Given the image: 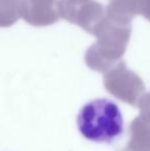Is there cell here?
Returning <instances> with one entry per match:
<instances>
[{
	"label": "cell",
	"instance_id": "obj_1",
	"mask_svg": "<svg viewBox=\"0 0 150 151\" xmlns=\"http://www.w3.org/2000/svg\"><path fill=\"white\" fill-rule=\"evenodd\" d=\"M131 33L132 24L105 16L93 33L97 40L85 52L86 65L93 70L106 73L120 62L128 47Z\"/></svg>",
	"mask_w": 150,
	"mask_h": 151
},
{
	"label": "cell",
	"instance_id": "obj_2",
	"mask_svg": "<svg viewBox=\"0 0 150 151\" xmlns=\"http://www.w3.org/2000/svg\"><path fill=\"white\" fill-rule=\"evenodd\" d=\"M79 133L98 143H111L123 133V119L119 107L108 99L86 103L77 115Z\"/></svg>",
	"mask_w": 150,
	"mask_h": 151
},
{
	"label": "cell",
	"instance_id": "obj_3",
	"mask_svg": "<svg viewBox=\"0 0 150 151\" xmlns=\"http://www.w3.org/2000/svg\"><path fill=\"white\" fill-rule=\"evenodd\" d=\"M104 84L114 97L132 106H138L145 95V86L134 71L128 69L126 63L120 61L105 73Z\"/></svg>",
	"mask_w": 150,
	"mask_h": 151
},
{
	"label": "cell",
	"instance_id": "obj_4",
	"mask_svg": "<svg viewBox=\"0 0 150 151\" xmlns=\"http://www.w3.org/2000/svg\"><path fill=\"white\" fill-rule=\"evenodd\" d=\"M58 14L60 18L93 35L106 16V9L96 0H59Z\"/></svg>",
	"mask_w": 150,
	"mask_h": 151
},
{
	"label": "cell",
	"instance_id": "obj_5",
	"mask_svg": "<svg viewBox=\"0 0 150 151\" xmlns=\"http://www.w3.org/2000/svg\"><path fill=\"white\" fill-rule=\"evenodd\" d=\"M20 14L21 18L35 27L50 26L60 19L57 0H22Z\"/></svg>",
	"mask_w": 150,
	"mask_h": 151
},
{
	"label": "cell",
	"instance_id": "obj_6",
	"mask_svg": "<svg viewBox=\"0 0 150 151\" xmlns=\"http://www.w3.org/2000/svg\"><path fill=\"white\" fill-rule=\"evenodd\" d=\"M106 16L126 24H132L137 16L150 22V0H111L106 7Z\"/></svg>",
	"mask_w": 150,
	"mask_h": 151
},
{
	"label": "cell",
	"instance_id": "obj_7",
	"mask_svg": "<svg viewBox=\"0 0 150 151\" xmlns=\"http://www.w3.org/2000/svg\"><path fill=\"white\" fill-rule=\"evenodd\" d=\"M130 141L121 151H150V120L139 115L130 125Z\"/></svg>",
	"mask_w": 150,
	"mask_h": 151
},
{
	"label": "cell",
	"instance_id": "obj_8",
	"mask_svg": "<svg viewBox=\"0 0 150 151\" xmlns=\"http://www.w3.org/2000/svg\"><path fill=\"white\" fill-rule=\"evenodd\" d=\"M22 0H0V28H7L21 18Z\"/></svg>",
	"mask_w": 150,
	"mask_h": 151
},
{
	"label": "cell",
	"instance_id": "obj_9",
	"mask_svg": "<svg viewBox=\"0 0 150 151\" xmlns=\"http://www.w3.org/2000/svg\"><path fill=\"white\" fill-rule=\"evenodd\" d=\"M140 115L150 120V93H145L138 104Z\"/></svg>",
	"mask_w": 150,
	"mask_h": 151
}]
</instances>
